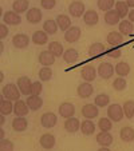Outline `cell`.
I'll return each mask as SVG.
<instances>
[{"label": "cell", "instance_id": "cell-10", "mask_svg": "<svg viewBox=\"0 0 134 151\" xmlns=\"http://www.w3.org/2000/svg\"><path fill=\"white\" fill-rule=\"evenodd\" d=\"M78 95H79L80 98H90L93 95V92H94V87H93V84L90 82H83L82 84L78 86V90H77Z\"/></svg>", "mask_w": 134, "mask_h": 151}, {"label": "cell", "instance_id": "cell-39", "mask_svg": "<svg viewBox=\"0 0 134 151\" xmlns=\"http://www.w3.org/2000/svg\"><path fill=\"white\" fill-rule=\"evenodd\" d=\"M113 120L110 118H101L99 122H98V127H99L101 131H110L111 128H113Z\"/></svg>", "mask_w": 134, "mask_h": 151}, {"label": "cell", "instance_id": "cell-33", "mask_svg": "<svg viewBox=\"0 0 134 151\" xmlns=\"http://www.w3.org/2000/svg\"><path fill=\"white\" fill-rule=\"evenodd\" d=\"M78 58H79V54H78V51L74 48H69L63 54V60H64L66 63H75L78 60Z\"/></svg>", "mask_w": 134, "mask_h": 151}, {"label": "cell", "instance_id": "cell-14", "mask_svg": "<svg viewBox=\"0 0 134 151\" xmlns=\"http://www.w3.org/2000/svg\"><path fill=\"white\" fill-rule=\"evenodd\" d=\"M75 114V107L71 103H62L59 106V115L62 118H71Z\"/></svg>", "mask_w": 134, "mask_h": 151}, {"label": "cell", "instance_id": "cell-25", "mask_svg": "<svg viewBox=\"0 0 134 151\" xmlns=\"http://www.w3.org/2000/svg\"><path fill=\"white\" fill-rule=\"evenodd\" d=\"M83 20H85V23L87 26H95L98 23V20H99V16H98L97 11L94 9H88V11L85 12L83 15Z\"/></svg>", "mask_w": 134, "mask_h": 151}, {"label": "cell", "instance_id": "cell-44", "mask_svg": "<svg viewBox=\"0 0 134 151\" xmlns=\"http://www.w3.org/2000/svg\"><path fill=\"white\" fill-rule=\"evenodd\" d=\"M0 150L1 151H12L14 150V143L8 139H0Z\"/></svg>", "mask_w": 134, "mask_h": 151}, {"label": "cell", "instance_id": "cell-27", "mask_svg": "<svg viewBox=\"0 0 134 151\" xmlns=\"http://www.w3.org/2000/svg\"><path fill=\"white\" fill-rule=\"evenodd\" d=\"M28 6H30L28 0H15L14 4H12V9L16 14H23V12L28 11Z\"/></svg>", "mask_w": 134, "mask_h": 151}, {"label": "cell", "instance_id": "cell-6", "mask_svg": "<svg viewBox=\"0 0 134 151\" xmlns=\"http://www.w3.org/2000/svg\"><path fill=\"white\" fill-rule=\"evenodd\" d=\"M58 122V118L54 112H46L43 114L42 118H40V124L44 128H52Z\"/></svg>", "mask_w": 134, "mask_h": 151}, {"label": "cell", "instance_id": "cell-46", "mask_svg": "<svg viewBox=\"0 0 134 151\" xmlns=\"http://www.w3.org/2000/svg\"><path fill=\"white\" fill-rule=\"evenodd\" d=\"M42 92V83L34 82L31 86V95H39Z\"/></svg>", "mask_w": 134, "mask_h": 151}, {"label": "cell", "instance_id": "cell-50", "mask_svg": "<svg viewBox=\"0 0 134 151\" xmlns=\"http://www.w3.org/2000/svg\"><path fill=\"white\" fill-rule=\"evenodd\" d=\"M126 3H127L129 7H131V8H134V0H125Z\"/></svg>", "mask_w": 134, "mask_h": 151}, {"label": "cell", "instance_id": "cell-43", "mask_svg": "<svg viewBox=\"0 0 134 151\" xmlns=\"http://www.w3.org/2000/svg\"><path fill=\"white\" fill-rule=\"evenodd\" d=\"M126 86H127V83H126V80L123 79L122 76L117 78V79L113 82V87H114L115 91H123V90L126 88Z\"/></svg>", "mask_w": 134, "mask_h": 151}, {"label": "cell", "instance_id": "cell-45", "mask_svg": "<svg viewBox=\"0 0 134 151\" xmlns=\"http://www.w3.org/2000/svg\"><path fill=\"white\" fill-rule=\"evenodd\" d=\"M40 4L44 9H52L56 4V0H40Z\"/></svg>", "mask_w": 134, "mask_h": 151}, {"label": "cell", "instance_id": "cell-1", "mask_svg": "<svg viewBox=\"0 0 134 151\" xmlns=\"http://www.w3.org/2000/svg\"><path fill=\"white\" fill-rule=\"evenodd\" d=\"M1 94L4 95V98L6 99H9V100H19L20 99V90L17 86H15L14 83H8V84H6L3 87V90H1Z\"/></svg>", "mask_w": 134, "mask_h": 151}, {"label": "cell", "instance_id": "cell-51", "mask_svg": "<svg viewBox=\"0 0 134 151\" xmlns=\"http://www.w3.org/2000/svg\"><path fill=\"white\" fill-rule=\"evenodd\" d=\"M4 122H6V118H4V114H1V115H0V124L3 126Z\"/></svg>", "mask_w": 134, "mask_h": 151}, {"label": "cell", "instance_id": "cell-38", "mask_svg": "<svg viewBox=\"0 0 134 151\" xmlns=\"http://www.w3.org/2000/svg\"><path fill=\"white\" fill-rule=\"evenodd\" d=\"M122 107H123V112H125L127 119L134 118V100H126Z\"/></svg>", "mask_w": 134, "mask_h": 151}, {"label": "cell", "instance_id": "cell-7", "mask_svg": "<svg viewBox=\"0 0 134 151\" xmlns=\"http://www.w3.org/2000/svg\"><path fill=\"white\" fill-rule=\"evenodd\" d=\"M80 35H82V31H80L79 27H70L67 31L64 32V40L69 43H75L79 40Z\"/></svg>", "mask_w": 134, "mask_h": 151}, {"label": "cell", "instance_id": "cell-29", "mask_svg": "<svg viewBox=\"0 0 134 151\" xmlns=\"http://www.w3.org/2000/svg\"><path fill=\"white\" fill-rule=\"evenodd\" d=\"M80 131L83 135H93L95 131V124L91 122V119H86L80 123Z\"/></svg>", "mask_w": 134, "mask_h": 151}, {"label": "cell", "instance_id": "cell-9", "mask_svg": "<svg viewBox=\"0 0 134 151\" xmlns=\"http://www.w3.org/2000/svg\"><path fill=\"white\" fill-rule=\"evenodd\" d=\"M3 23H6L7 26H17L22 23V19L15 11H8L3 15Z\"/></svg>", "mask_w": 134, "mask_h": 151}, {"label": "cell", "instance_id": "cell-31", "mask_svg": "<svg viewBox=\"0 0 134 151\" xmlns=\"http://www.w3.org/2000/svg\"><path fill=\"white\" fill-rule=\"evenodd\" d=\"M58 23L56 20H52V19H47L43 24V31H46L49 35H55L58 31Z\"/></svg>", "mask_w": 134, "mask_h": 151}, {"label": "cell", "instance_id": "cell-13", "mask_svg": "<svg viewBox=\"0 0 134 151\" xmlns=\"http://www.w3.org/2000/svg\"><path fill=\"white\" fill-rule=\"evenodd\" d=\"M97 70L94 68L93 66H86L82 68V71H80V76H82V79L85 80V82H93V80L97 78Z\"/></svg>", "mask_w": 134, "mask_h": 151}, {"label": "cell", "instance_id": "cell-5", "mask_svg": "<svg viewBox=\"0 0 134 151\" xmlns=\"http://www.w3.org/2000/svg\"><path fill=\"white\" fill-rule=\"evenodd\" d=\"M114 71H115V68L113 67L111 63H102L98 67V75L102 79H110L113 76V74H114Z\"/></svg>", "mask_w": 134, "mask_h": 151}, {"label": "cell", "instance_id": "cell-24", "mask_svg": "<svg viewBox=\"0 0 134 151\" xmlns=\"http://www.w3.org/2000/svg\"><path fill=\"white\" fill-rule=\"evenodd\" d=\"M27 126H28V122H27V119L23 116H16L12 120V128H14L16 132H23L27 128Z\"/></svg>", "mask_w": 134, "mask_h": 151}, {"label": "cell", "instance_id": "cell-8", "mask_svg": "<svg viewBox=\"0 0 134 151\" xmlns=\"http://www.w3.org/2000/svg\"><path fill=\"white\" fill-rule=\"evenodd\" d=\"M12 44H14L15 48H26L30 44V37L24 34H16L14 37H12Z\"/></svg>", "mask_w": 134, "mask_h": 151}, {"label": "cell", "instance_id": "cell-53", "mask_svg": "<svg viewBox=\"0 0 134 151\" xmlns=\"http://www.w3.org/2000/svg\"><path fill=\"white\" fill-rule=\"evenodd\" d=\"M4 50V46H3V43H0V52H3Z\"/></svg>", "mask_w": 134, "mask_h": 151}, {"label": "cell", "instance_id": "cell-26", "mask_svg": "<svg viewBox=\"0 0 134 151\" xmlns=\"http://www.w3.org/2000/svg\"><path fill=\"white\" fill-rule=\"evenodd\" d=\"M56 23H58V27H59L62 31H67V29L71 27V19H70V16H67V15H58L56 16Z\"/></svg>", "mask_w": 134, "mask_h": 151}, {"label": "cell", "instance_id": "cell-48", "mask_svg": "<svg viewBox=\"0 0 134 151\" xmlns=\"http://www.w3.org/2000/svg\"><path fill=\"white\" fill-rule=\"evenodd\" d=\"M107 55H109V56H110V58H114V59H115V58H120L121 56V50L120 48H113V50H110V51H107Z\"/></svg>", "mask_w": 134, "mask_h": 151}, {"label": "cell", "instance_id": "cell-21", "mask_svg": "<svg viewBox=\"0 0 134 151\" xmlns=\"http://www.w3.org/2000/svg\"><path fill=\"white\" fill-rule=\"evenodd\" d=\"M27 104H28L31 111H38L43 106V99L38 95H32V96H27Z\"/></svg>", "mask_w": 134, "mask_h": 151}, {"label": "cell", "instance_id": "cell-4", "mask_svg": "<svg viewBox=\"0 0 134 151\" xmlns=\"http://www.w3.org/2000/svg\"><path fill=\"white\" fill-rule=\"evenodd\" d=\"M69 12L72 17H80L82 15H85V4L79 0H75L69 6Z\"/></svg>", "mask_w": 134, "mask_h": 151}, {"label": "cell", "instance_id": "cell-35", "mask_svg": "<svg viewBox=\"0 0 134 151\" xmlns=\"http://www.w3.org/2000/svg\"><path fill=\"white\" fill-rule=\"evenodd\" d=\"M115 72H117V75H120V76H126V75H129V72H130V64H129L127 62H120L115 66Z\"/></svg>", "mask_w": 134, "mask_h": 151}, {"label": "cell", "instance_id": "cell-32", "mask_svg": "<svg viewBox=\"0 0 134 151\" xmlns=\"http://www.w3.org/2000/svg\"><path fill=\"white\" fill-rule=\"evenodd\" d=\"M49 51L51 52V54H54L55 58L63 56V54H64L63 46L60 44L59 42H51V43H49Z\"/></svg>", "mask_w": 134, "mask_h": 151}, {"label": "cell", "instance_id": "cell-17", "mask_svg": "<svg viewBox=\"0 0 134 151\" xmlns=\"http://www.w3.org/2000/svg\"><path fill=\"white\" fill-rule=\"evenodd\" d=\"M39 143L44 150H51L55 146V137L52 134H43L39 139Z\"/></svg>", "mask_w": 134, "mask_h": 151}, {"label": "cell", "instance_id": "cell-3", "mask_svg": "<svg viewBox=\"0 0 134 151\" xmlns=\"http://www.w3.org/2000/svg\"><path fill=\"white\" fill-rule=\"evenodd\" d=\"M98 114H99V110L95 103H88L82 107V115L86 119H94L98 116Z\"/></svg>", "mask_w": 134, "mask_h": 151}, {"label": "cell", "instance_id": "cell-36", "mask_svg": "<svg viewBox=\"0 0 134 151\" xmlns=\"http://www.w3.org/2000/svg\"><path fill=\"white\" fill-rule=\"evenodd\" d=\"M115 11L118 12V15H120L121 17H126V15H129V6L126 1H123V0H120V1H117L115 3Z\"/></svg>", "mask_w": 134, "mask_h": 151}, {"label": "cell", "instance_id": "cell-15", "mask_svg": "<svg viewBox=\"0 0 134 151\" xmlns=\"http://www.w3.org/2000/svg\"><path fill=\"white\" fill-rule=\"evenodd\" d=\"M106 40H107V43L111 47H118V46H121L123 42V35L121 34V32L111 31V32H109L107 39Z\"/></svg>", "mask_w": 134, "mask_h": 151}, {"label": "cell", "instance_id": "cell-41", "mask_svg": "<svg viewBox=\"0 0 134 151\" xmlns=\"http://www.w3.org/2000/svg\"><path fill=\"white\" fill-rule=\"evenodd\" d=\"M94 103L98 107H106V106L110 103V96L107 94H99L98 96H95Z\"/></svg>", "mask_w": 134, "mask_h": 151}, {"label": "cell", "instance_id": "cell-40", "mask_svg": "<svg viewBox=\"0 0 134 151\" xmlns=\"http://www.w3.org/2000/svg\"><path fill=\"white\" fill-rule=\"evenodd\" d=\"M115 4V0H98L97 1V6L101 11H110L113 8V6Z\"/></svg>", "mask_w": 134, "mask_h": 151}, {"label": "cell", "instance_id": "cell-12", "mask_svg": "<svg viewBox=\"0 0 134 151\" xmlns=\"http://www.w3.org/2000/svg\"><path fill=\"white\" fill-rule=\"evenodd\" d=\"M30 111V107L28 104H27V102H24V100H16L14 104V112L16 116H26L27 114H28Z\"/></svg>", "mask_w": 134, "mask_h": 151}, {"label": "cell", "instance_id": "cell-22", "mask_svg": "<svg viewBox=\"0 0 134 151\" xmlns=\"http://www.w3.org/2000/svg\"><path fill=\"white\" fill-rule=\"evenodd\" d=\"M42 11H40L39 8H31L30 11H27V20H28L31 24H38L42 20Z\"/></svg>", "mask_w": 134, "mask_h": 151}, {"label": "cell", "instance_id": "cell-2", "mask_svg": "<svg viewBox=\"0 0 134 151\" xmlns=\"http://www.w3.org/2000/svg\"><path fill=\"white\" fill-rule=\"evenodd\" d=\"M123 107L120 106L118 103H113L107 107V116L110 118L113 122H121L123 119Z\"/></svg>", "mask_w": 134, "mask_h": 151}, {"label": "cell", "instance_id": "cell-37", "mask_svg": "<svg viewBox=\"0 0 134 151\" xmlns=\"http://www.w3.org/2000/svg\"><path fill=\"white\" fill-rule=\"evenodd\" d=\"M12 111H14V104L11 103V100L9 99L1 100V102H0V114L9 115Z\"/></svg>", "mask_w": 134, "mask_h": 151}, {"label": "cell", "instance_id": "cell-47", "mask_svg": "<svg viewBox=\"0 0 134 151\" xmlns=\"http://www.w3.org/2000/svg\"><path fill=\"white\" fill-rule=\"evenodd\" d=\"M8 27H7L6 23H1L0 24V39H6L8 36Z\"/></svg>", "mask_w": 134, "mask_h": 151}, {"label": "cell", "instance_id": "cell-19", "mask_svg": "<svg viewBox=\"0 0 134 151\" xmlns=\"http://www.w3.org/2000/svg\"><path fill=\"white\" fill-rule=\"evenodd\" d=\"M97 143L99 146L109 147V146L113 143V135L109 131H101L99 134H97Z\"/></svg>", "mask_w": 134, "mask_h": 151}, {"label": "cell", "instance_id": "cell-16", "mask_svg": "<svg viewBox=\"0 0 134 151\" xmlns=\"http://www.w3.org/2000/svg\"><path fill=\"white\" fill-rule=\"evenodd\" d=\"M32 43H35L36 46H43L49 42V34L46 31H35L31 37Z\"/></svg>", "mask_w": 134, "mask_h": 151}, {"label": "cell", "instance_id": "cell-11", "mask_svg": "<svg viewBox=\"0 0 134 151\" xmlns=\"http://www.w3.org/2000/svg\"><path fill=\"white\" fill-rule=\"evenodd\" d=\"M31 86H32V82L30 80L28 76H20L17 79V87H19L20 92L23 95L31 94Z\"/></svg>", "mask_w": 134, "mask_h": 151}, {"label": "cell", "instance_id": "cell-30", "mask_svg": "<svg viewBox=\"0 0 134 151\" xmlns=\"http://www.w3.org/2000/svg\"><path fill=\"white\" fill-rule=\"evenodd\" d=\"M120 137L123 142H131L134 139V128L127 126V127H122L120 131Z\"/></svg>", "mask_w": 134, "mask_h": 151}, {"label": "cell", "instance_id": "cell-42", "mask_svg": "<svg viewBox=\"0 0 134 151\" xmlns=\"http://www.w3.org/2000/svg\"><path fill=\"white\" fill-rule=\"evenodd\" d=\"M39 78H40V80H42V82H49V80L52 78L51 68H50V67H47V66H44L39 71Z\"/></svg>", "mask_w": 134, "mask_h": 151}, {"label": "cell", "instance_id": "cell-49", "mask_svg": "<svg viewBox=\"0 0 134 151\" xmlns=\"http://www.w3.org/2000/svg\"><path fill=\"white\" fill-rule=\"evenodd\" d=\"M127 16H129V20H130L131 23H134V8L131 9L130 12H129V15H127Z\"/></svg>", "mask_w": 134, "mask_h": 151}, {"label": "cell", "instance_id": "cell-20", "mask_svg": "<svg viewBox=\"0 0 134 151\" xmlns=\"http://www.w3.org/2000/svg\"><path fill=\"white\" fill-rule=\"evenodd\" d=\"M39 62H40V64H43V66L50 67V66H52L55 62V55L51 54L49 50H47V51H42L39 55Z\"/></svg>", "mask_w": 134, "mask_h": 151}, {"label": "cell", "instance_id": "cell-52", "mask_svg": "<svg viewBox=\"0 0 134 151\" xmlns=\"http://www.w3.org/2000/svg\"><path fill=\"white\" fill-rule=\"evenodd\" d=\"M0 139H4V130L0 128Z\"/></svg>", "mask_w": 134, "mask_h": 151}, {"label": "cell", "instance_id": "cell-34", "mask_svg": "<svg viewBox=\"0 0 134 151\" xmlns=\"http://www.w3.org/2000/svg\"><path fill=\"white\" fill-rule=\"evenodd\" d=\"M133 29H134V26L130 20L125 19V20H122V22H120V32L122 35H131Z\"/></svg>", "mask_w": 134, "mask_h": 151}, {"label": "cell", "instance_id": "cell-23", "mask_svg": "<svg viewBox=\"0 0 134 151\" xmlns=\"http://www.w3.org/2000/svg\"><path fill=\"white\" fill-rule=\"evenodd\" d=\"M120 19L121 16L118 15V12L115 9H110V11L105 12V22L109 26H115V24H120Z\"/></svg>", "mask_w": 134, "mask_h": 151}, {"label": "cell", "instance_id": "cell-28", "mask_svg": "<svg viewBox=\"0 0 134 151\" xmlns=\"http://www.w3.org/2000/svg\"><path fill=\"white\" fill-rule=\"evenodd\" d=\"M105 51H106L105 44H102V43H93L90 46V48H88V55L91 58H97L99 55H102Z\"/></svg>", "mask_w": 134, "mask_h": 151}, {"label": "cell", "instance_id": "cell-18", "mask_svg": "<svg viewBox=\"0 0 134 151\" xmlns=\"http://www.w3.org/2000/svg\"><path fill=\"white\" fill-rule=\"evenodd\" d=\"M64 128L67 132L74 134V132H77L78 130H80V123H79V120L74 116L67 118V120H66V123H64Z\"/></svg>", "mask_w": 134, "mask_h": 151}]
</instances>
